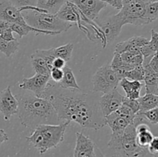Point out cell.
I'll return each mask as SVG.
<instances>
[{"instance_id": "40", "label": "cell", "mask_w": 158, "mask_h": 157, "mask_svg": "<svg viewBox=\"0 0 158 157\" xmlns=\"http://www.w3.org/2000/svg\"><path fill=\"white\" fill-rule=\"evenodd\" d=\"M10 22H8L2 21V20H0V35L6 30V29L10 27Z\"/></svg>"}, {"instance_id": "26", "label": "cell", "mask_w": 158, "mask_h": 157, "mask_svg": "<svg viewBox=\"0 0 158 157\" xmlns=\"http://www.w3.org/2000/svg\"><path fill=\"white\" fill-rule=\"evenodd\" d=\"M154 135L150 130L144 131V132L137 133V143L139 146L142 148H148L151 142L152 141Z\"/></svg>"}, {"instance_id": "34", "label": "cell", "mask_w": 158, "mask_h": 157, "mask_svg": "<svg viewBox=\"0 0 158 157\" xmlns=\"http://www.w3.org/2000/svg\"><path fill=\"white\" fill-rule=\"evenodd\" d=\"M148 151L151 155H157L158 154V136H154L152 141L148 146Z\"/></svg>"}, {"instance_id": "2", "label": "cell", "mask_w": 158, "mask_h": 157, "mask_svg": "<svg viewBox=\"0 0 158 157\" xmlns=\"http://www.w3.org/2000/svg\"><path fill=\"white\" fill-rule=\"evenodd\" d=\"M17 99L20 123L32 131L40 125H58L63 123L49 100L36 96L31 92L20 94Z\"/></svg>"}, {"instance_id": "28", "label": "cell", "mask_w": 158, "mask_h": 157, "mask_svg": "<svg viewBox=\"0 0 158 157\" xmlns=\"http://www.w3.org/2000/svg\"><path fill=\"white\" fill-rule=\"evenodd\" d=\"M116 112H117L118 115H120V116L124 117V118H126L127 119H128L131 122H134V118H135L136 116V114H137L135 113L132 109H130L128 106L123 104L119 107V109L116 111Z\"/></svg>"}, {"instance_id": "36", "label": "cell", "mask_w": 158, "mask_h": 157, "mask_svg": "<svg viewBox=\"0 0 158 157\" xmlns=\"http://www.w3.org/2000/svg\"><path fill=\"white\" fill-rule=\"evenodd\" d=\"M100 1L103 2L106 5H110L119 11L122 9L123 6V0H100Z\"/></svg>"}, {"instance_id": "24", "label": "cell", "mask_w": 158, "mask_h": 157, "mask_svg": "<svg viewBox=\"0 0 158 157\" xmlns=\"http://www.w3.org/2000/svg\"><path fill=\"white\" fill-rule=\"evenodd\" d=\"M19 47V42L18 40L12 41H6L0 38V52L5 54L6 57H11L16 51H18Z\"/></svg>"}, {"instance_id": "16", "label": "cell", "mask_w": 158, "mask_h": 157, "mask_svg": "<svg viewBox=\"0 0 158 157\" xmlns=\"http://www.w3.org/2000/svg\"><path fill=\"white\" fill-rule=\"evenodd\" d=\"M151 58H143V66L144 69V82L146 93L158 95V75L150 67L149 61Z\"/></svg>"}, {"instance_id": "42", "label": "cell", "mask_w": 158, "mask_h": 157, "mask_svg": "<svg viewBox=\"0 0 158 157\" xmlns=\"http://www.w3.org/2000/svg\"><path fill=\"white\" fill-rule=\"evenodd\" d=\"M139 157H158V154L157 155H151V154H150L149 152H148V153H146L145 155H141V156H139Z\"/></svg>"}, {"instance_id": "43", "label": "cell", "mask_w": 158, "mask_h": 157, "mask_svg": "<svg viewBox=\"0 0 158 157\" xmlns=\"http://www.w3.org/2000/svg\"><path fill=\"white\" fill-rule=\"evenodd\" d=\"M146 2H148V3H151V2H158V0H145Z\"/></svg>"}, {"instance_id": "6", "label": "cell", "mask_w": 158, "mask_h": 157, "mask_svg": "<svg viewBox=\"0 0 158 157\" xmlns=\"http://www.w3.org/2000/svg\"><path fill=\"white\" fill-rule=\"evenodd\" d=\"M117 72L111 68L109 63L98 68L93 75V92L104 94L117 89L120 81Z\"/></svg>"}, {"instance_id": "13", "label": "cell", "mask_w": 158, "mask_h": 157, "mask_svg": "<svg viewBox=\"0 0 158 157\" xmlns=\"http://www.w3.org/2000/svg\"><path fill=\"white\" fill-rule=\"evenodd\" d=\"M0 20L10 23L27 24L19 9L14 6L9 0H0Z\"/></svg>"}, {"instance_id": "30", "label": "cell", "mask_w": 158, "mask_h": 157, "mask_svg": "<svg viewBox=\"0 0 158 157\" xmlns=\"http://www.w3.org/2000/svg\"><path fill=\"white\" fill-rule=\"evenodd\" d=\"M122 104L128 106L135 113H137L140 111V103H139L138 99H129L127 97L124 96Z\"/></svg>"}, {"instance_id": "19", "label": "cell", "mask_w": 158, "mask_h": 157, "mask_svg": "<svg viewBox=\"0 0 158 157\" xmlns=\"http://www.w3.org/2000/svg\"><path fill=\"white\" fill-rule=\"evenodd\" d=\"M63 76L61 81L57 84L63 89H77L80 90V88L77 84V79L75 78L73 72L69 66H65L63 69Z\"/></svg>"}, {"instance_id": "23", "label": "cell", "mask_w": 158, "mask_h": 157, "mask_svg": "<svg viewBox=\"0 0 158 157\" xmlns=\"http://www.w3.org/2000/svg\"><path fill=\"white\" fill-rule=\"evenodd\" d=\"M73 49L74 45L69 42L59 47L51 48V50L55 58H61L66 62H68L72 57Z\"/></svg>"}, {"instance_id": "20", "label": "cell", "mask_w": 158, "mask_h": 157, "mask_svg": "<svg viewBox=\"0 0 158 157\" xmlns=\"http://www.w3.org/2000/svg\"><path fill=\"white\" fill-rule=\"evenodd\" d=\"M69 1L71 0H38L36 7L43 9L47 13L56 15L60 11L62 6L66 2Z\"/></svg>"}, {"instance_id": "8", "label": "cell", "mask_w": 158, "mask_h": 157, "mask_svg": "<svg viewBox=\"0 0 158 157\" xmlns=\"http://www.w3.org/2000/svg\"><path fill=\"white\" fill-rule=\"evenodd\" d=\"M97 23L103 37V48H105L108 42L114 41L121 32L122 27L125 25L124 19L120 12L110 16L103 23Z\"/></svg>"}, {"instance_id": "38", "label": "cell", "mask_w": 158, "mask_h": 157, "mask_svg": "<svg viewBox=\"0 0 158 157\" xmlns=\"http://www.w3.org/2000/svg\"><path fill=\"white\" fill-rule=\"evenodd\" d=\"M66 62L63 60V58H55L53 60V62H52V66H53V68H56V69H63L66 66Z\"/></svg>"}, {"instance_id": "5", "label": "cell", "mask_w": 158, "mask_h": 157, "mask_svg": "<svg viewBox=\"0 0 158 157\" xmlns=\"http://www.w3.org/2000/svg\"><path fill=\"white\" fill-rule=\"evenodd\" d=\"M22 13L25 21L29 26L43 31L55 32L57 35L68 31L73 24L62 20L56 15L47 12L26 10L23 11Z\"/></svg>"}, {"instance_id": "33", "label": "cell", "mask_w": 158, "mask_h": 157, "mask_svg": "<svg viewBox=\"0 0 158 157\" xmlns=\"http://www.w3.org/2000/svg\"><path fill=\"white\" fill-rule=\"evenodd\" d=\"M49 75H50V79H52L55 83H60L62 80V78H63V69L53 68V69L50 71Z\"/></svg>"}, {"instance_id": "37", "label": "cell", "mask_w": 158, "mask_h": 157, "mask_svg": "<svg viewBox=\"0 0 158 157\" xmlns=\"http://www.w3.org/2000/svg\"><path fill=\"white\" fill-rule=\"evenodd\" d=\"M0 38H2V39L6 40V41H12V40H15L16 38L13 36V32L11 29V28H8L6 29L0 35Z\"/></svg>"}, {"instance_id": "21", "label": "cell", "mask_w": 158, "mask_h": 157, "mask_svg": "<svg viewBox=\"0 0 158 157\" xmlns=\"http://www.w3.org/2000/svg\"><path fill=\"white\" fill-rule=\"evenodd\" d=\"M140 103V111L138 112H144L158 107V95L152 93H146L138 99Z\"/></svg>"}, {"instance_id": "41", "label": "cell", "mask_w": 158, "mask_h": 157, "mask_svg": "<svg viewBox=\"0 0 158 157\" xmlns=\"http://www.w3.org/2000/svg\"><path fill=\"white\" fill-rule=\"evenodd\" d=\"M94 157H106V155H104L103 154V152H101L99 147H97V146H95V154H94Z\"/></svg>"}, {"instance_id": "3", "label": "cell", "mask_w": 158, "mask_h": 157, "mask_svg": "<svg viewBox=\"0 0 158 157\" xmlns=\"http://www.w3.org/2000/svg\"><path fill=\"white\" fill-rule=\"evenodd\" d=\"M71 122L64 121L58 125H40L26 136V140L37 149L40 155L56 148L64 141V135Z\"/></svg>"}, {"instance_id": "10", "label": "cell", "mask_w": 158, "mask_h": 157, "mask_svg": "<svg viewBox=\"0 0 158 157\" xmlns=\"http://www.w3.org/2000/svg\"><path fill=\"white\" fill-rule=\"evenodd\" d=\"M19 101L12 94L11 86H9L0 92V112L3 115L6 121H9L11 117L18 113Z\"/></svg>"}, {"instance_id": "31", "label": "cell", "mask_w": 158, "mask_h": 157, "mask_svg": "<svg viewBox=\"0 0 158 157\" xmlns=\"http://www.w3.org/2000/svg\"><path fill=\"white\" fill-rule=\"evenodd\" d=\"M18 9L27 7V6H36L38 0H9Z\"/></svg>"}, {"instance_id": "25", "label": "cell", "mask_w": 158, "mask_h": 157, "mask_svg": "<svg viewBox=\"0 0 158 157\" xmlns=\"http://www.w3.org/2000/svg\"><path fill=\"white\" fill-rule=\"evenodd\" d=\"M123 78H126L127 79L136 80V81H143L144 78V69H143V65L136 66L133 69L125 72L123 75Z\"/></svg>"}, {"instance_id": "39", "label": "cell", "mask_w": 158, "mask_h": 157, "mask_svg": "<svg viewBox=\"0 0 158 157\" xmlns=\"http://www.w3.org/2000/svg\"><path fill=\"white\" fill-rule=\"evenodd\" d=\"M9 141V136L8 134L6 133V131L2 129H0V146L2 143H6V142Z\"/></svg>"}, {"instance_id": "27", "label": "cell", "mask_w": 158, "mask_h": 157, "mask_svg": "<svg viewBox=\"0 0 158 157\" xmlns=\"http://www.w3.org/2000/svg\"><path fill=\"white\" fill-rule=\"evenodd\" d=\"M146 18L149 23L158 18V2L148 3L146 8Z\"/></svg>"}, {"instance_id": "32", "label": "cell", "mask_w": 158, "mask_h": 157, "mask_svg": "<svg viewBox=\"0 0 158 157\" xmlns=\"http://www.w3.org/2000/svg\"><path fill=\"white\" fill-rule=\"evenodd\" d=\"M151 38L149 40L148 46H150L154 53L158 52V32H156L154 29H151Z\"/></svg>"}, {"instance_id": "1", "label": "cell", "mask_w": 158, "mask_h": 157, "mask_svg": "<svg viewBox=\"0 0 158 157\" xmlns=\"http://www.w3.org/2000/svg\"><path fill=\"white\" fill-rule=\"evenodd\" d=\"M42 98L49 100L63 122H75L80 126L99 130L106 126L99 104L100 96L77 89H63L48 83Z\"/></svg>"}, {"instance_id": "7", "label": "cell", "mask_w": 158, "mask_h": 157, "mask_svg": "<svg viewBox=\"0 0 158 157\" xmlns=\"http://www.w3.org/2000/svg\"><path fill=\"white\" fill-rule=\"evenodd\" d=\"M148 3L145 0H133L123 4L119 12L123 16L125 25L132 24L136 26H141L149 24L146 18Z\"/></svg>"}, {"instance_id": "15", "label": "cell", "mask_w": 158, "mask_h": 157, "mask_svg": "<svg viewBox=\"0 0 158 157\" xmlns=\"http://www.w3.org/2000/svg\"><path fill=\"white\" fill-rule=\"evenodd\" d=\"M56 15L62 20L69 22L77 23L79 28L81 26L83 14L78 7L71 1L66 2Z\"/></svg>"}, {"instance_id": "14", "label": "cell", "mask_w": 158, "mask_h": 157, "mask_svg": "<svg viewBox=\"0 0 158 157\" xmlns=\"http://www.w3.org/2000/svg\"><path fill=\"white\" fill-rule=\"evenodd\" d=\"M77 141L73 157H94L95 154V143L89 136L82 132H76Z\"/></svg>"}, {"instance_id": "35", "label": "cell", "mask_w": 158, "mask_h": 157, "mask_svg": "<svg viewBox=\"0 0 158 157\" xmlns=\"http://www.w3.org/2000/svg\"><path fill=\"white\" fill-rule=\"evenodd\" d=\"M148 64L151 69L158 75V52L153 55Z\"/></svg>"}, {"instance_id": "29", "label": "cell", "mask_w": 158, "mask_h": 157, "mask_svg": "<svg viewBox=\"0 0 158 157\" xmlns=\"http://www.w3.org/2000/svg\"><path fill=\"white\" fill-rule=\"evenodd\" d=\"M140 113L143 114L148 123L153 125L158 124V107L146 111L144 112H140Z\"/></svg>"}, {"instance_id": "17", "label": "cell", "mask_w": 158, "mask_h": 157, "mask_svg": "<svg viewBox=\"0 0 158 157\" xmlns=\"http://www.w3.org/2000/svg\"><path fill=\"white\" fill-rule=\"evenodd\" d=\"M106 126H108L112 130V134H121L130 123L133 122L129 121L124 117L120 116L116 112L110 114L105 117Z\"/></svg>"}, {"instance_id": "12", "label": "cell", "mask_w": 158, "mask_h": 157, "mask_svg": "<svg viewBox=\"0 0 158 157\" xmlns=\"http://www.w3.org/2000/svg\"><path fill=\"white\" fill-rule=\"evenodd\" d=\"M88 19L94 21L97 19L100 12L106 8V4L100 0H71Z\"/></svg>"}, {"instance_id": "4", "label": "cell", "mask_w": 158, "mask_h": 157, "mask_svg": "<svg viewBox=\"0 0 158 157\" xmlns=\"http://www.w3.org/2000/svg\"><path fill=\"white\" fill-rule=\"evenodd\" d=\"M107 146L116 155L125 157H139L148 153L147 148L137 143V131L134 122L130 123L123 133L112 134Z\"/></svg>"}, {"instance_id": "9", "label": "cell", "mask_w": 158, "mask_h": 157, "mask_svg": "<svg viewBox=\"0 0 158 157\" xmlns=\"http://www.w3.org/2000/svg\"><path fill=\"white\" fill-rule=\"evenodd\" d=\"M49 80L50 75L35 73L33 76L23 78L19 83L18 86L20 89L29 91L38 97H42Z\"/></svg>"}, {"instance_id": "22", "label": "cell", "mask_w": 158, "mask_h": 157, "mask_svg": "<svg viewBox=\"0 0 158 157\" xmlns=\"http://www.w3.org/2000/svg\"><path fill=\"white\" fill-rule=\"evenodd\" d=\"M30 62L32 69L35 71V73L49 75L50 71H49L47 64H46V61L43 57L34 52L30 56Z\"/></svg>"}, {"instance_id": "11", "label": "cell", "mask_w": 158, "mask_h": 157, "mask_svg": "<svg viewBox=\"0 0 158 157\" xmlns=\"http://www.w3.org/2000/svg\"><path fill=\"white\" fill-rule=\"evenodd\" d=\"M123 97L124 96L122 95L117 89H113L100 96L99 104L104 118L119 109L123 103Z\"/></svg>"}, {"instance_id": "18", "label": "cell", "mask_w": 158, "mask_h": 157, "mask_svg": "<svg viewBox=\"0 0 158 157\" xmlns=\"http://www.w3.org/2000/svg\"><path fill=\"white\" fill-rule=\"evenodd\" d=\"M119 84L124 90L126 97L132 99H138L140 97V91L143 86V84L141 82L129 80L126 78H123L120 81Z\"/></svg>"}]
</instances>
